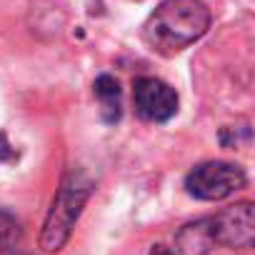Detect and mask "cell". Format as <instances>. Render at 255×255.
Returning <instances> with one entry per match:
<instances>
[{"label": "cell", "instance_id": "8992f818", "mask_svg": "<svg viewBox=\"0 0 255 255\" xmlns=\"http://www.w3.org/2000/svg\"><path fill=\"white\" fill-rule=\"evenodd\" d=\"M210 248H215L213 233H210V220H195L188 223L178 235H175V250L180 255H205Z\"/></svg>", "mask_w": 255, "mask_h": 255}, {"label": "cell", "instance_id": "7a4b0ae2", "mask_svg": "<svg viewBox=\"0 0 255 255\" xmlns=\"http://www.w3.org/2000/svg\"><path fill=\"white\" fill-rule=\"evenodd\" d=\"M90 193H93V180L85 173H68V178L60 183L53 198V205L48 210V218L40 233V248L45 253H58L68 243L75 228V220L80 218Z\"/></svg>", "mask_w": 255, "mask_h": 255}, {"label": "cell", "instance_id": "5b68a950", "mask_svg": "<svg viewBox=\"0 0 255 255\" xmlns=\"http://www.w3.org/2000/svg\"><path fill=\"white\" fill-rule=\"evenodd\" d=\"M135 110L143 120L165 123L178 113V93L158 78H138L133 85Z\"/></svg>", "mask_w": 255, "mask_h": 255}, {"label": "cell", "instance_id": "52a82bcc", "mask_svg": "<svg viewBox=\"0 0 255 255\" xmlns=\"http://www.w3.org/2000/svg\"><path fill=\"white\" fill-rule=\"evenodd\" d=\"M98 100H100V110H103V120L105 123H115L120 118V85L113 75H100L93 85Z\"/></svg>", "mask_w": 255, "mask_h": 255}, {"label": "cell", "instance_id": "277c9868", "mask_svg": "<svg viewBox=\"0 0 255 255\" xmlns=\"http://www.w3.org/2000/svg\"><path fill=\"white\" fill-rule=\"evenodd\" d=\"M210 220V233L215 245L225 248H253L255 243V205L253 203H235L215 215Z\"/></svg>", "mask_w": 255, "mask_h": 255}, {"label": "cell", "instance_id": "3957f363", "mask_svg": "<svg viewBox=\"0 0 255 255\" xmlns=\"http://www.w3.org/2000/svg\"><path fill=\"white\" fill-rule=\"evenodd\" d=\"M245 170L235 163H223V160H208L195 165L188 178L185 188L193 198L198 200H223L240 190L245 185Z\"/></svg>", "mask_w": 255, "mask_h": 255}, {"label": "cell", "instance_id": "6da1fadb", "mask_svg": "<svg viewBox=\"0 0 255 255\" xmlns=\"http://www.w3.org/2000/svg\"><path fill=\"white\" fill-rule=\"evenodd\" d=\"M210 28V10L203 0H163L143 25L145 45L158 55H175L200 40Z\"/></svg>", "mask_w": 255, "mask_h": 255}]
</instances>
